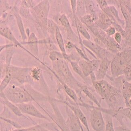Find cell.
Here are the masks:
<instances>
[{"instance_id": "d4e9b609", "label": "cell", "mask_w": 131, "mask_h": 131, "mask_svg": "<svg viewBox=\"0 0 131 131\" xmlns=\"http://www.w3.org/2000/svg\"><path fill=\"white\" fill-rule=\"evenodd\" d=\"M115 131H131L128 128L125 127L124 125H122V127L117 128Z\"/></svg>"}, {"instance_id": "9c48e42d", "label": "cell", "mask_w": 131, "mask_h": 131, "mask_svg": "<svg viewBox=\"0 0 131 131\" xmlns=\"http://www.w3.org/2000/svg\"><path fill=\"white\" fill-rule=\"evenodd\" d=\"M1 97H2L3 98V100H2L3 103L7 106L17 116H23L22 113L20 110L19 108H18V106L16 105L15 104L12 103V102L10 101H9L7 99L5 96L4 93H2V95L1 94Z\"/></svg>"}, {"instance_id": "3957f363", "label": "cell", "mask_w": 131, "mask_h": 131, "mask_svg": "<svg viewBox=\"0 0 131 131\" xmlns=\"http://www.w3.org/2000/svg\"><path fill=\"white\" fill-rule=\"evenodd\" d=\"M90 122L92 127L95 131H105V123L101 111L94 108L91 111Z\"/></svg>"}, {"instance_id": "2e32d148", "label": "cell", "mask_w": 131, "mask_h": 131, "mask_svg": "<svg viewBox=\"0 0 131 131\" xmlns=\"http://www.w3.org/2000/svg\"><path fill=\"white\" fill-rule=\"evenodd\" d=\"M56 36L57 40V42H58V44L59 45L61 50L63 52H65V48H64V45L63 41V38H62L61 33L60 32L58 28H56Z\"/></svg>"}, {"instance_id": "ac0fdd59", "label": "cell", "mask_w": 131, "mask_h": 131, "mask_svg": "<svg viewBox=\"0 0 131 131\" xmlns=\"http://www.w3.org/2000/svg\"><path fill=\"white\" fill-rule=\"evenodd\" d=\"M36 10V13L38 17L40 19H43L46 17L47 13V10L45 6L42 5L38 6Z\"/></svg>"}, {"instance_id": "5b68a950", "label": "cell", "mask_w": 131, "mask_h": 131, "mask_svg": "<svg viewBox=\"0 0 131 131\" xmlns=\"http://www.w3.org/2000/svg\"><path fill=\"white\" fill-rule=\"evenodd\" d=\"M68 118L66 124L70 131H82L83 128L81 122L71 109L66 105Z\"/></svg>"}, {"instance_id": "277c9868", "label": "cell", "mask_w": 131, "mask_h": 131, "mask_svg": "<svg viewBox=\"0 0 131 131\" xmlns=\"http://www.w3.org/2000/svg\"><path fill=\"white\" fill-rule=\"evenodd\" d=\"M31 102L15 104L18 106L22 113L30 115L40 119H48L47 117L43 115Z\"/></svg>"}, {"instance_id": "8fae6325", "label": "cell", "mask_w": 131, "mask_h": 131, "mask_svg": "<svg viewBox=\"0 0 131 131\" xmlns=\"http://www.w3.org/2000/svg\"><path fill=\"white\" fill-rule=\"evenodd\" d=\"M122 94L126 104L131 99V83L126 81L124 82Z\"/></svg>"}, {"instance_id": "8992f818", "label": "cell", "mask_w": 131, "mask_h": 131, "mask_svg": "<svg viewBox=\"0 0 131 131\" xmlns=\"http://www.w3.org/2000/svg\"><path fill=\"white\" fill-rule=\"evenodd\" d=\"M100 65V62L98 60L89 61L81 60L79 62V66L82 68L85 76L92 73L94 71L98 68Z\"/></svg>"}, {"instance_id": "603a6c76", "label": "cell", "mask_w": 131, "mask_h": 131, "mask_svg": "<svg viewBox=\"0 0 131 131\" xmlns=\"http://www.w3.org/2000/svg\"><path fill=\"white\" fill-rule=\"evenodd\" d=\"M115 38L116 42L118 43V44H120L122 40V35L120 33H116L115 34Z\"/></svg>"}, {"instance_id": "484cf974", "label": "cell", "mask_w": 131, "mask_h": 131, "mask_svg": "<svg viewBox=\"0 0 131 131\" xmlns=\"http://www.w3.org/2000/svg\"><path fill=\"white\" fill-rule=\"evenodd\" d=\"M109 34L110 35H113L115 32V30L114 28H111L109 30Z\"/></svg>"}, {"instance_id": "7a4b0ae2", "label": "cell", "mask_w": 131, "mask_h": 131, "mask_svg": "<svg viewBox=\"0 0 131 131\" xmlns=\"http://www.w3.org/2000/svg\"><path fill=\"white\" fill-rule=\"evenodd\" d=\"M4 94L8 100L14 104L30 102L35 99L25 90L14 85L8 88Z\"/></svg>"}, {"instance_id": "44dd1931", "label": "cell", "mask_w": 131, "mask_h": 131, "mask_svg": "<svg viewBox=\"0 0 131 131\" xmlns=\"http://www.w3.org/2000/svg\"><path fill=\"white\" fill-rule=\"evenodd\" d=\"M77 26L78 27V28L79 29V30L82 34L83 35H84L86 38H90V36L89 34L88 33L85 29L84 28V27L83 26L82 24L80 23L79 21H77Z\"/></svg>"}, {"instance_id": "e0dca14e", "label": "cell", "mask_w": 131, "mask_h": 131, "mask_svg": "<svg viewBox=\"0 0 131 131\" xmlns=\"http://www.w3.org/2000/svg\"><path fill=\"white\" fill-rule=\"evenodd\" d=\"M47 129L40 125H36L34 126L24 128V129H17L13 130V131H46Z\"/></svg>"}, {"instance_id": "7402d4cb", "label": "cell", "mask_w": 131, "mask_h": 131, "mask_svg": "<svg viewBox=\"0 0 131 131\" xmlns=\"http://www.w3.org/2000/svg\"><path fill=\"white\" fill-rule=\"evenodd\" d=\"M1 119H2L4 120V121H6V122H7L9 123L10 124L14 126L15 127L17 128V129H20L21 127L20 126V125H19L17 123H15V122H13V121H12L11 120L9 119H5V118H3V117H1Z\"/></svg>"}, {"instance_id": "cb8c5ba5", "label": "cell", "mask_w": 131, "mask_h": 131, "mask_svg": "<svg viewBox=\"0 0 131 131\" xmlns=\"http://www.w3.org/2000/svg\"><path fill=\"white\" fill-rule=\"evenodd\" d=\"M39 74V72H38V70L37 69H34L32 71V77H33L34 78L38 79V74Z\"/></svg>"}, {"instance_id": "ba28073f", "label": "cell", "mask_w": 131, "mask_h": 131, "mask_svg": "<svg viewBox=\"0 0 131 131\" xmlns=\"http://www.w3.org/2000/svg\"><path fill=\"white\" fill-rule=\"evenodd\" d=\"M66 105L68 106L71 109L72 111L73 112V113L76 115V117L79 119L80 122H81L84 124L85 127L87 129L88 131H90L89 128V125L88 123L86 117L79 106H78L70 105L66 102Z\"/></svg>"}, {"instance_id": "4316f807", "label": "cell", "mask_w": 131, "mask_h": 131, "mask_svg": "<svg viewBox=\"0 0 131 131\" xmlns=\"http://www.w3.org/2000/svg\"></svg>"}, {"instance_id": "5bb4252c", "label": "cell", "mask_w": 131, "mask_h": 131, "mask_svg": "<svg viewBox=\"0 0 131 131\" xmlns=\"http://www.w3.org/2000/svg\"><path fill=\"white\" fill-rule=\"evenodd\" d=\"M64 88L65 91L69 97H70L76 103H77L78 99L76 93L74 92V90H73L70 88H69L66 84L64 85Z\"/></svg>"}, {"instance_id": "7c38bea8", "label": "cell", "mask_w": 131, "mask_h": 131, "mask_svg": "<svg viewBox=\"0 0 131 131\" xmlns=\"http://www.w3.org/2000/svg\"><path fill=\"white\" fill-rule=\"evenodd\" d=\"M82 89L83 91L84 92V93L86 94L87 96H88V97H89L90 100L94 102V103L96 104L99 108H101V107L100 102L98 101L97 99L89 91V90L86 87H82Z\"/></svg>"}, {"instance_id": "6da1fadb", "label": "cell", "mask_w": 131, "mask_h": 131, "mask_svg": "<svg viewBox=\"0 0 131 131\" xmlns=\"http://www.w3.org/2000/svg\"><path fill=\"white\" fill-rule=\"evenodd\" d=\"M99 94L105 101L110 110H118L122 108L124 99L122 93L104 80L93 82Z\"/></svg>"}, {"instance_id": "30bf717a", "label": "cell", "mask_w": 131, "mask_h": 131, "mask_svg": "<svg viewBox=\"0 0 131 131\" xmlns=\"http://www.w3.org/2000/svg\"><path fill=\"white\" fill-rule=\"evenodd\" d=\"M109 64L110 62L106 58L104 59L103 61L100 64L96 75V78L98 80H102V79H103L106 73Z\"/></svg>"}, {"instance_id": "9a60e30c", "label": "cell", "mask_w": 131, "mask_h": 131, "mask_svg": "<svg viewBox=\"0 0 131 131\" xmlns=\"http://www.w3.org/2000/svg\"><path fill=\"white\" fill-rule=\"evenodd\" d=\"M12 73L9 71H8V73L6 75L3 81H2L1 84V91H3L7 87L8 84H9L10 81L12 78Z\"/></svg>"}, {"instance_id": "4fadbf2b", "label": "cell", "mask_w": 131, "mask_h": 131, "mask_svg": "<svg viewBox=\"0 0 131 131\" xmlns=\"http://www.w3.org/2000/svg\"><path fill=\"white\" fill-rule=\"evenodd\" d=\"M105 131H115L113 126L112 116L109 114L106 115Z\"/></svg>"}, {"instance_id": "52a82bcc", "label": "cell", "mask_w": 131, "mask_h": 131, "mask_svg": "<svg viewBox=\"0 0 131 131\" xmlns=\"http://www.w3.org/2000/svg\"><path fill=\"white\" fill-rule=\"evenodd\" d=\"M57 68L60 75L66 79V81H70L73 78L71 72L66 61L63 60L59 61Z\"/></svg>"}, {"instance_id": "ffe728a7", "label": "cell", "mask_w": 131, "mask_h": 131, "mask_svg": "<svg viewBox=\"0 0 131 131\" xmlns=\"http://www.w3.org/2000/svg\"><path fill=\"white\" fill-rule=\"evenodd\" d=\"M1 32L2 35H3L4 36H6L7 38L9 39H12V36L10 32V31L9 30V29L6 26L4 25H1Z\"/></svg>"}, {"instance_id": "d6986e66", "label": "cell", "mask_w": 131, "mask_h": 131, "mask_svg": "<svg viewBox=\"0 0 131 131\" xmlns=\"http://www.w3.org/2000/svg\"><path fill=\"white\" fill-rule=\"evenodd\" d=\"M71 65L72 66V68L73 69V70L77 73L79 75L81 76L82 78H84L85 76L84 75V73L82 70V68L80 66L78 65L77 62L75 61H72L71 62Z\"/></svg>"}]
</instances>
